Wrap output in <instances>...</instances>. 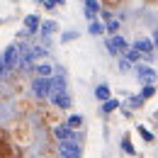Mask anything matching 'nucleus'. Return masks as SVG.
Masks as SVG:
<instances>
[{
	"instance_id": "nucleus-24",
	"label": "nucleus",
	"mask_w": 158,
	"mask_h": 158,
	"mask_svg": "<svg viewBox=\"0 0 158 158\" xmlns=\"http://www.w3.org/2000/svg\"><path fill=\"white\" fill-rule=\"evenodd\" d=\"M73 39H78V32H66V34H61V41H63V44H68V41H73Z\"/></svg>"
},
{
	"instance_id": "nucleus-8",
	"label": "nucleus",
	"mask_w": 158,
	"mask_h": 158,
	"mask_svg": "<svg viewBox=\"0 0 158 158\" xmlns=\"http://www.w3.org/2000/svg\"><path fill=\"white\" fill-rule=\"evenodd\" d=\"M83 12H85V17L93 22L95 17L100 15V2L98 0H85V7H83Z\"/></svg>"
},
{
	"instance_id": "nucleus-29",
	"label": "nucleus",
	"mask_w": 158,
	"mask_h": 158,
	"mask_svg": "<svg viewBox=\"0 0 158 158\" xmlns=\"http://www.w3.org/2000/svg\"><path fill=\"white\" fill-rule=\"evenodd\" d=\"M51 2H59V5H63V0H51Z\"/></svg>"
},
{
	"instance_id": "nucleus-4",
	"label": "nucleus",
	"mask_w": 158,
	"mask_h": 158,
	"mask_svg": "<svg viewBox=\"0 0 158 158\" xmlns=\"http://www.w3.org/2000/svg\"><path fill=\"white\" fill-rule=\"evenodd\" d=\"M127 49H129V44H127V39H124V37H119V34H114V37H110V39H107V51H110L112 56L124 54Z\"/></svg>"
},
{
	"instance_id": "nucleus-9",
	"label": "nucleus",
	"mask_w": 158,
	"mask_h": 158,
	"mask_svg": "<svg viewBox=\"0 0 158 158\" xmlns=\"http://www.w3.org/2000/svg\"><path fill=\"white\" fill-rule=\"evenodd\" d=\"M54 136L59 139V141H71V139H76V131L68 129L66 124H59V127L54 129Z\"/></svg>"
},
{
	"instance_id": "nucleus-6",
	"label": "nucleus",
	"mask_w": 158,
	"mask_h": 158,
	"mask_svg": "<svg viewBox=\"0 0 158 158\" xmlns=\"http://www.w3.org/2000/svg\"><path fill=\"white\" fill-rule=\"evenodd\" d=\"M51 102H54L59 110H68V107H71V95H68L66 90H63V93H54V95H51Z\"/></svg>"
},
{
	"instance_id": "nucleus-13",
	"label": "nucleus",
	"mask_w": 158,
	"mask_h": 158,
	"mask_svg": "<svg viewBox=\"0 0 158 158\" xmlns=\"http://www.w3.org/2000/svg\"><path fill=\"white\" fill-rule=\"evenodd\" d=\"M41 34L44 37H51V34H56L59 32V22H54V20H46V22H41Z\"/></svg>"
},
{
	"instance_id": "nucleus-15",
	"label": "nucleus",
	"mask_w": 158,
	"mask_h": 158,
	"mask_svg": "<svg viewBox=\"0 0 158 158\" xmlns=\"http://www.w3.org/2000/svg\"><path fill=\"white\" fill-rule=\"evenodd\" d=\"M119 107H122V102H119L117 98H110L107 102H102V114H110V112H114Z\"/></svg>"
},
{
	"instance_id": "nucleus-26",
	"label": "nucleus",
	"mask_w": 158,
	"mask_h": 158,
	"mask_svg": "<svg viewBox=\"0 0 158 158\" xmlns=\"http://www.w3.org/2000/svg\"><path fill=\"white\" fill-rule=\"evenodd\" d=\"M41 5H44V7H46V10H51V7H56V5H54V2H51V0H41Z\"/></svg>"
},
{
	"instance_id": "nucleus-25",
	"label": "nucleus",
	"mask_w": 158,
	"mask_h": 158,
	"mask_svg": "<svg viewBox=\"0 0 158 158\" xmlns=\"http://www.w3.org/2000/svg\"><path fill=\"white\" fill-rule=\"evenodd\" d=\"M129 68H131V63H129L127 59H122V61H119V71H129Z\"/></svg>"
},
{
	"instance_id": "nucleus-28",
	"label": "nucleus",
	"mask_w": 158,
	"mask_h": 158,
	"mask_svg": "<svg viewBox=\"0 0 158 158\" xmlns=\"http://www.w3.org/2000/svg\"><path fill=\"white\" fill-rule=\"evenodd\" d=\"M151 41H153V49H158V29L153 32V39H151Z\"/></svg>"
},
{
	"instance_id": "nucleus-16",
	"label": "nucleus",
	"mask_w": 158,
	"mask_h": 158,
	"mask_svg": "<svg viewBox=\"0 0 158 158\" xmlns=\"http://www.w3.org/2000/svg\"><path fill=\"white\" fill-rule=\"evenodd\" d=\"M124 59L129 61V63H139V61L143 59V56H141V54H139L136 49H134V46H129V49H127V51H124Z\"/></svg>"
},
{
	"instance_id": "nucleus-1",
	"label": "nucleus",
	"mask_w": 158,
	"mask_h": 158,
	"mask_svg": "<svg viewBox=\"0 0 158 158\" xmlns=\"http://www.w3.org/2000/svg\"><path fill=\"white\" fill-rule=\"evenodd\" d=\"M0 56H2V63H5V68L10 71V68L20 66V46H17V44H10V46H7V49H5Z\"/></svg>"
},
{
	"instance_id": "nucleus-7",
	"label": "nucleus",
	"mask_w": 158,
	"mask_h": 158,
	"mask_svg": "<svg viewBox=\"0 0 158 158\" xmlns=\"http://www.w3.org/2000/svg\"><path fill=\"white\" fill-rule=\"evenodd\" d=\"M134 49H136L143 59H148V56L153 54V41H151V39H139L136 44H134Z\"/></svg>"
},
{
	"instance_id": "nucleus-17",
	"label": "nucleus",
	"mask_w": 158,
	"mask_h": 158,
	"mask_svg": "<svg viewBox=\"0 0 158 158\" xmlns=\"http://www.w3.org/2000/svg\"><path fill=\"white\" fill-rule=\"evenodd\" d=\"M66 127H68V129H73V131L80 129V127H83V117H80V114H71V117L66 119Z\"/></svg>"
},
{
	"instance_id": "nucleus-27",
	"label": "nucleus",
	"mask_w": 158,
	"mask_h": 158,
	"mask_svg": "<svg viewBox=\"0 0 158 158\" xmlns=\"http://www.w3.org/2000/svg\"><path fill=\"white\" fill-rule=\"evenodd\" d=\"M7 73V68H5V63H2V56H0V78Z\"/></svg>"
},
{
	"instance_id": "nucleus-21",
	"label": "nucleus",
	"mask_w": 158,
	"mask_h": 158,
	"mask_svg": "<svg viewBox=\"0 0 158 158\" xmlns=\"http://www.w3.org/2000/svg\"><path fill=\"white\" fill-rule=\"evenodd\" d=\"M139 95H141V98H143V100H151V98H153V95H156V85H143Z\"/></svg>"
},
{
	"instance_id": "nucleus-23",
	"label": "nucleus",
	"mask_w": 158,
	"mask_h": 158,
	"mask_svg": "<svg viewBox=\"0 0 158 158\" xmlns=\"http://www.w3.org/2000/svg\"><path fill=\"white\" fill-rule=\"evenodd\" d=\"M143 102H146V100L141 98V95H134V98H129V107H131V110H139Z\"/></svg>"
},
{
	"instance_id": "nucleus-5",
	"label": "nucleus",
	"mask_w": 158,
	"mask_h": 158,
	"mask_svg": "<svg viewBox=\"0 0 158 158\" xmlns=\"http://www.w3.org/2000/svg\"><path fill=\"white\" fill-rule=\"evenodd\" d=\"M59 153H61V158H80V146L76 143V139H71V141H61Z\"/></svg>"
},
{
	"instance_id": "nucleus-11",
	"label": "nucleus",
	"mask_w": 158,
	"mask_h": 158,
	"mask_svg": "<svg viewBox=\"0 0 158 158\" xmlns=\"http://www.w3.org/2000/svg\"><path fill=\"white\" fill-rule=\"evenodd\" d=\"M49 83H51V95H54V93H63V90H66V78H63V76H51V78H49Z\"/></svg>"
},
{
	"instance_id": "nucleus-12",
	"label": "nucleus",
	"mask_w": 158,
	"mask_h": 158,
	"mask_svg": "<svg viewBox=\"0 0 158 158\" xmlns=\"http://www.w3.org/2000/svg\"><path fill=\"white\" fill-rule=\"evenodd\" d=\"M39 17H37V15H27V17H24V29H27V32H29V34H34V32H39Z\"/></svg>"
},
{
	"instance_id": "nucleus-19",
	"label": "nucleus",
	"mask_w": 158,
	"mask_h": 158,
	"mask_svg": "<svg viewBox=\"0 0 158 158\" xmlns=\"http://www.w3.org/2000/svg\"><path fill=\"white\" fill-rule=\"evenodd\" d=\"M122 151H124V153H129V156H136V148H134V143L129 141V136L122 139Z\"/></svg>"
},
{
	"instance_id": "nucleus-14",
	"label": "nucleus",
	"mask_w": 158,
	"mask_h": 158,
	"mask_svg": "<svg viewBox=\"0 0 158 158\" xmlns=\"http://www.w3.org/2000/svg\"><path fill=\"white\" fill-rule=\"evenodd\" d=\"M95 98H98L100 102H107V100L112 98V90H110V85H98V88H95Z\"/></svg>"
},
{
	"instance_id": "nucleus-2",
	"label": "nucleus",
	"mask_w": 158,
	"mask_h": 158,
	"mask_svg": "<svg viewBox=\"0 0 158 158\" xmlns=\"http://www.w3.org/2000/svg\"><path fill=\"white\" fill-rule=\"evenodd\" d=\"M32 93L41 100H51V83H49V78H34L32 80Z\"/></svg>"
},
{
	"instance_id": "nucleus-3",
	"label": "nucleus",
	"mask_w": 158,
	"mask_h": 158,
	"mask_svg": "<svg viewBox=\"0 0 158 158\" xmlns=\"http://www.w3.org/2000/svg\"><path fill=\"white\" fill-rule=\"evenodd\" d=\"M136 78L143 85H153L158 80V73H156V68H151V66H136Z\"/></svg>"
},
{
	"instance_id": "nucleus-18",
	"label": "nucleus",
	"mask_w": 158,
	"mask_h": 158,
	"mask_svg": "<svg viewBox=\"0 0 158 158\" xmlns=\"http://www.w3.org/2000/svg\"><path fill=\"white\" fill-rule=\"evenodd\" d=\"M88 32H90L93 37H100V34L105 32V24H100L98 20H93V22H90V24H88Z\"/></svg>"
},
{
	"instance_id": "nucleus-20",
	"label": "nucleus",
	"mask_w": 158,
	"mask_h": 158,
	"mask_svg": "<svg viewBox=\"0 0 158 158\" xmlns=\"http://www.w3.org/2000/svg\"><path fill=\"white\" fill-rule=\"evenodd\" d=\"M136 131L141 134V139H143L146 143H153V141H156V136H153V134H151V131H148L146 127H136Z\"/></svg>"
},
{
	"instance_id": "nucleus-22",
	"label": "nucleus",
	"mask_w": 158,
	"mask_h": 158,
	"mask_svg": "<svg viewBox=\"0 0 158 158\" xmlns=\"http://www.w3.org/2000/svg\"><path fill=\"white\" fill-rule=\"evenodd\" d=\"M105 32H110V34L114 37V34L119 32V22H117V20H110L107 24H105Z\"/></svg>"
},
{
	"instance_id": "nucleus-10",
	"label": "nucleus",
	"mask_w": 158,
	"mask_h": 158,
	"mask_svg": "<svg viewBox=\"0 0 158 158\" xmlns=\"http://www.w3.org/2000/svg\"><path fill=\"white\" fill-rule=\"evenodd\" d=\"M34 71H37V78H51L54 76V66L51 63H46V61H41L34 66Z\"/></svg>"
}]
</instances>
